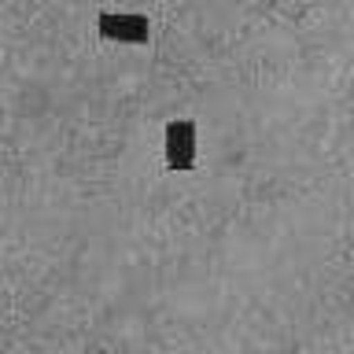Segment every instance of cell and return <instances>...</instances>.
<instances>
[{
    "label": "cell",
    "instance_id": "cell-2",
    "mask_svg": "<svg viewBox=\"0 0 354 354\" xmlns=\"http://www.w3.org/2000/svg\"><path fill=\"white\" fill-rule=\"evenodd\" d=\"M96 33L115 44H148L151 22H148V15H137V11H100Z\"/></svg>",
    "mask_w": 354,
    "mask_h": 354
},
{
    "label": "cell",
    "instance_id": "cell-1",
    "mask_svg": "<svg viewBox=\"0 0 354 354\" xmlns=\"http://www.w3.org/2000/svg\"><path fill=\"white\" fill-rule=\"evenodd\" d=\"M162 151H166V170L170 174L196 170V122L192 118H170L166 122Z\"/></svg>",
    "mask_w": 354,
    "mask_h": 354
}]
</instances>
